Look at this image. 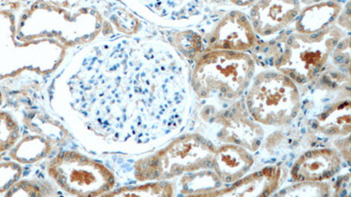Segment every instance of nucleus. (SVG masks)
I'll use <instances>...</instances> for the list:
<instances>
[{
  "instance_id": "1",
  "label": "nucleus",
  "mask_w": 351,
  "mask_h": 197,
  "mask_svg": "<svg viewBox=\"0 0 351 197\" xmlns=\"http://www.w3.org/2000/svg\"><path fill=\"white\" fill-rule=\"evenodd\" d=\"M82 56L62 78L69 105L90 131L108 136L114 118L116 140L127 142L130 120L132 139L138 143L131 112H141L152 137L180 124L186 77L167 46L122 40L93 47Z\"/></svg>"
},
{
  "instance_id": "2",
  "label": "nucleus",
  "mask_w": 351,
  "mask_h": 197,
  "mask_svg": "<svg viewBox=\"0 0 351 197\" xmlns=\"http://www.w3.org/2000/svg\"><path fill=\"white\" fill-rule=\"evenodd\" d=\"M344 37L343 28L333 25L316 34H280L265 49L268 50L267 56L276 70L302 86L321 75L332 52Z\"/></svg>"
},
{
  "instance_id": "3",
  "label": "nucleus",
  "mask_w": 351,
  "mask_h": 197,
  "mask_svg": "<svg viewBox=\"0 0 351 197\" xmlns=\"http://www.w3.org/2000/svg\"><path fill=\"white\" fill-rule=\"evenodd\" d=\"M255 71V60L246 52H204L194 66L191 86L199 99L231 103L247 92Z\"/></svg>"
},
{
  "instance_id": "4",
  "label": "nucleus",
  "mask_w": 351,
  "mask_h": 197,
  "mask_svg": "<svg viewBox=\"0 0 351 197\" xmlns=\"http://www.w3.org/2000/svg\"><path fill=\"white\" fill-rule=\"evenodd\" d=\"M247 92V112L254 120L265 126H285L297 117L302 107L295 82L278 70L256 75Z\"/></svg>"
},
{
  "instance_id": "5",
  "label": "nucleus",
  "mask_w": 351,
  "mask_h": 197,
  "mask_svg": "<svg viewBox=\"0 0 351 197\" xmlns=\"http://www.w3.org/2000/svg\"><path fill=\"white\" fill-rule=\"evenodd\" d=\"M216 149L197 134L178 137L167 148L146 159L138 168L142 180L170 179L188 172L213 167Z\"/></svg>"
},
{
  "instance_id": "6",
  "label": "nucleus",
  "mask_w": 351,
  "mask_h": 197,
  "mask_svg": "<svg viewBox=\"0 0 351 197\" xmlns=\"http://www.w3.org/2000/svg\"><path fill=\"white\" fill-rule=\"evenodd\" d=\"M53 179L66 192L77 196H95L114 186V177L102 165L75 153H66L49 168Z\"/></svg>"
},
{
  "instance_id": "7",
  "label": "nucleus",
  "mask_w": 351,
  "mask_h": 197,
  "mask_svg": "<svg viewBox=\"0 0 351 197\" xmlns=\"http://www.w3.org/2000/svg\"><path fill=\"white\" fill-rule=\"evenodd\" d=\"M205 51L246 52L256 43V36L249 17L239 10H232L219 18L212 29L203 37Z\"/></svg>"
},
{
  "instance_id": "8",
  "label": "nucleus",
  "mask_w": 351,
  "mask_h": 197,
  "mask_svg": "<svg viewBox=\"0 0 351 197\" xmlns=\"http://www.w3.org/2000/svg\"><path fill=\"white\" fill-rule=\"evenodd\" d=\"M300 10L299 0H256L250 9L249 18L256 36L267 38L293 23Z\"/></svg>"
},
{
  "instance_id": "9",
  "label": "nucleus",
  "mask_w": 351,
  "mask_h": 197,
  "mask_svg": "<svg viewBox=\"0 0 351 197\" xmlns=\"http://www.w3.org/2000/svg\"><path fill=\"white\" fill-rule=\"evenodd\" d=\"M341 159L338 153L328 148L312 150L297 159L291 168V177L297 183L330 179L339 171Z\"/></svg>"
},
{
  "instance_id": "10",
  "label": "nucleus",
  "mask_w": 351,
  "mask_h": 197,
  "mask_svg": "<svg viewBox=\"0 0 351 197\" xmlns=\"http://www.w3.org/2000/svg\"><path fill=\"white\" fill-rule=\"evenodd\" d=\"M240 111L231 109L227 114L219 116L218 120H215L221 126L217 136L221 140L219 142L234 144L254 151L258 148L261 140V128L239 114Z\"/></svg>"
},
{
  "instance_id": "11",
  "label": "nucleus",
  "mask_w": 351,
  "mask_h": 197,
  "mask_svg": "<svg viewBox=\"0 0 351 197\" xmlns=\"http://www.w3.org/2000/svg\"><path fill=\"white\" fill-rule=\"evenodd\" d=\"M343 11L340 0L316 3L300 10L294 21V29L300 34L322 32L335 25Z\"/></svg>"
},
{
  "instance_id": "12",
  "label": "nucleus",
  "mask_w": 351,
  "mask_h": 197,
  "mask_svg": "<svg viewBox=\"0 0 351 197\" xmlns=\"http://www.w3.org/2000/svg\"><path fill=\"white\" fill-rule=\"evenodd\" d=\"M254 159L243 146L230 144L216 150L213 168L224 183H237L252 168Z\"/></svg>"
},
{
  "instance_id": "13",
  "label": "nucleus",
  "mask_w": 351,
  "mask_h": 197,
  "mask_svg": "<svg viewBox=\"0 0 351 197\" xmlns=\"http://www.w3.org/2000/svg\"><path fill=\"white\" fill-rule=\"evenodd\" d=\"M282 174L280 166H272L237 181L228 192L219 196H269L280 185Z\"/></svg>"
},
{
  "instance_id": "14",
  "label": "nucleus",
  "mask_w": 351,
  "mask_h": 197,
  "mask_svg": "<svg viewBox=\"0 0 351 197\" xmlns=\"http://www.w3.org/2000/svg\"><path fill=\"white\" fill-rule=\"evenodd\" d=\"M160 18L186 20L199 14L204 5L215 0H141Z\"/></svg>"
},
{
  "instance_id": "15",
  "label": "nucleus",
  "mask_w": 351,
  "mask_h": 197,
  "mask_svg": "<svg viewBox=\"0 0 351 197\" xmlns=\"http://www.w3.org/2000/svg\"><path fill=\"white\" fill-rule=\"evenodd\" d=\"M318 126L328 135H346L350 131V99L335 103L317 118Z\"/></svg>"
},
{
  "instance_id": "16",
  "label": "nucleus",
  "mask_w": 351,
  "mask_h": 197,
  "mask_svg": "<svg viewBox=\"0 0 351 197\" xmlns=\"http://www.w3.org/2000/svg\"><path fill=\"white\" fill-rule=\"evenodd\" d=\"M173 43L176 48L187 58H195L200 53L205 51L203 37L193 31H184L175 34Z\"/></svg>"
},
{
  "instance_id": "17",
  "label": "nucleus",
  "mask_w": 351,
  "mask_h": 197,
  "mask_svg": "<svg viewBox=\"0 0 351 197\" xmlns=\"http://www.w3.org/2000/svg\"><path fill=\"white\" fill-rule=\"evenodd\" d=\"M2 104V94L0 92V105ZM19 137V127L16 121L8 112L0 111V153L12 148Z\"/></svg>"
},
{
  "instance_id": "18",
  "label": "nucleus",
  "mask_w": 351,
  "mask_h": 197,
  "mask_svg": "<svg viewBox=\"0 0 351 197\" xmlns=\"http://www.w3.org/2000/svg\"><path fill=\"white\" fill-rule=\"evenodd\" d=\"M328 189L327 184L319 183V181H303L285 190L283 195L322 196L328 195Z\"/></svg>"
},
{
  "instance_id": "19",
  "label": "nucleus",
  "mask_w": 351,
  "mask_h": 197,
  "mask_svg": "<svg viewBox=\"0 0 351 197\" xmlns=\"http://www.w3.org/2000/svg\"><path fill=\"white\" fill-rule=\"evenodd\" d=\"M21 174L20 166L14 162L0 163V193L8 192L19 180Z\"/></svg>"
},
{
  "instance_id": "20",
  "label": "nucleus",
  "mask_w": 351,
  "mask_h": 197,
  "mask_svg": "<svg viewBox=\"0 0 351 197\" xmlns=\"http://www.w3.org/2000/svg\"><path fill=\"white\" fill-rule=\"evenodd\" d=\"M350 34L347 37L341 39L335 47L331 56H333V62L338 68L350 72Z\"/></svg>"
},
{
  "instance_id": "21",
  "label": "nucleus",
  "mask_w": 351,
  "mask_h": 197,
  "mask_svg": "<svg viewBox=\"0 0 351 197\" xmlns=\"http://www.w3.org/2000/svg\"><path fill=\"white\" fill-rule=\"evenodd\" d=\"M228 1L238 8H247V6L252 5L256 0H228Z\"/></svg>"
},
{
  "instance_id": "22",
  "label": "nucleus",
  "mask_w": 351,
  "mask_h": 197,
  "mask_svg": "<svg viewBox=\"0 0 351 197\" xmlns=\"http://www.w3.org/2000/svg\"><path fill=\"white\" fill-rule=\"evenodd\" d=\"M300 4L309 5L316 4V3L329 1V0H299Z\"/></svg>"
}]
</instances>
